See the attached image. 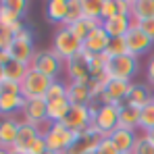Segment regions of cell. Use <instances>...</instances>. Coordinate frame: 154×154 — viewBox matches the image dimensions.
I'll list each match as a JSON object with an SVG mask.
<instances>
[{
  "label": "cell",
  "instance_id": "obj_1",
  "mask_svg": "<svg viewBox=\"0 0 154 154\" xmlns=\"http://www.w3.org/2000/svg\"><path fill=\"white\" fill-rule=\"evenodd\" d=\"M119 108L121 106H112V104H100L94 102L90 104V112H92V125L98 129V133L108 137L115 129L119 127Z\"/></svg>",
  "mask_w": 154,
  "mask_h": 154
},
{
  "label": "cell",
  "instance_id": "obj_2",
  "mask_svg": "<svg viewBox=\"0 0 154 154\" xmlns=\"http://www.w3.org/2000/svg\"><path fill=\"white\" fill-rule=\"evenodd\" d=\"M52 50H54L60 58H63V60H65V63H67V60L75 58L77 54L83 50V42L77 38L69 27H60V29L54 33Z\"/></svg>",
  "mask_w": 154,
  "mask_h": 154
},
{
  "label": "cell",
  "instance_id": "obj_3",
  "mask_svg": "<svg viewBox=\"0 0 154 154\" xmlns=\"http://www.w3.org/2000/svg\"><path fill=\"white\" fill-rule=\"evenodd\" d=\"M77 135L79 133L69 131L63 123H52L48 133L44 135V142H46V148L48 150H52V152H56V154H67L71 150V146L75 144Z\"/></svg>",
  "mask_w": 154,
  "mask_h": 154
},
{
  "label": "cell",
  "instance_id": "obj_4",
  "mask_svg": "<svg viewBox=\"0 0 154 154\" xmlns=\"http://www.w3.org/2000/svg\"><path fill=\"white\" fill-rule=\"evenodd\" d=\"M52 81H54V79H50V77H46V75H42L40 71H35V69H31V67H29L27 75L23 77V81H21V96H23L25 100H38V98H46L48 88H50Z\"/></svg>",
  "mask_w": 154,
  "mask_h": 154
},
{
  "label": "cell",
  "instance_id": "obj_5",
  "mask_svg": "<svg viewBox=\"0 0 154 154\" xmlns=\"http://www.w3.org/2000/svg\"><path fill=\"white\" fill-rule=\"evenodd\" d=\"M29 67L40 71L42 75L50 77V79H58V75L65 69V60L54 50H40V52H35V56H33Z\"/></svg>",
  "mask_w": 154,
  "mask_h": 154
},
{
  "label": "cell",
  "instance_id": "obj_6",
  "mask_svg": "<svg viewBox=\"0 0 154 154\" xmlns=\"http://www.w3.org/2000/svg\"><path fill=\"white\" fill-rule=\"evenodd\" d=\"M8 54H11V58L23 63L27 67L31 65V60H33V56H35V46H33V35H31V31H29L27 27L21 29V31L15 35L13 44L8 46Z\"/></svg>",
  "mask_w": 154,
  "mask_h": 154
},
{
  "label": "cell",
  "instance_id": "obj_7",
  "mask_svg": "<svg viewBox=\"0 0 154 154\" xmlns=\"http://www.w3.org/2000/svg\"><path fill=\"white\" fill-rule=\"evenodd\" d=\"M137 73V58L125 54L119 58H110L106 67V77L108 79H121V81H131Z\"/></svg>",
  "mask_w": 154,
  "mask_h": 154
},
{
  "label": "cell",
  "instance_id": "obj_8",
  "mask_svg": "<svg viewBox=\"0 0 154 154\" xmlns=\"http://www.w3.org/2000/svg\"><path fill=\"white\" fill-rule=\"evenodd\" d=\"M90 58H92L90 52L81 50L75 58H71V60L65 63V71H67V75H69V79H71L73 83H85V85H88V83L92 81V77H90V67H88Z\"/></svg>",
  "mask_w": 154,
  "mask_h": 154
},
{
  "label": "cell",
  "instance_id": "obj_9",
  "mask_svg": "<svg viewBox=\"0 0 154 154\" xmlns=\"http://www.w3.org/2000/svg\"><path fill=\"white\" fill-rule=\"evenodd\" d=\"M131 83H133V81L108 79L104 94L98 98V100H96V102H100V104H112V106H123V104H125V100H127V96H129Z\"/></svg>",
  "mask_w": 154,
  "mask_h": 154
},
{
  "label": "cell",
  "instance_id": "obj_10",
  "mask_svg": "<svg viewBox=\"0 0 154 154\" xmlns=\"http://www.w3.org/2000/svg\"><path fill=\"white\" fill-rule=\"evenodd\" d=\"M63 125L69 129V131H73V133L85 131V129L92 125V112H90V106H73V104H71V108H69V112H67Z\"/></svg>",
  "mask_w": 154,
  "mask_h": 154
},
{
  "label": "cell",
  "instance_id": "obj_11",
  "mask_svg": "<svg viewBox=\"0 0 154 154\" xmlns=\"http://www.w3.org/2000/svg\"><path fill=\"white\" fill-rule=\"evenodd\" d=\"M123 40H125V44H127V52L131 54V56H135V58H140L142 54H146V52L152 48V44H154L152 40L135 25L129 29V33L123 38Z\"/></svg>",
  "mask_w": 154,
  "mask_h": 154
},
{
  "label": "cell",
  "instance_id": "obj_12",
  "mask_svg": "<svg viewBox=\"0 0 154 154\" xmlns=\"http://www.w3.org/2000/svg\"><path fill=\"white\" fill-rule=\"evenodd\" d=\"M23 121L40 127L42 123L48 121V102L46 98H38V100H25V106L21 110Z\"/></svg>",
  "mask_w": 154,
  "mask_h": 154
},
{
  "label": "cell",
  "instance_id": "obj_13",
  "mask_svg": "<svg viewBox=\"0 0 154 154\" xmlns=\"http://www.w3.org/2000/svg\"><path fill=\"white\" fill-rule=\"evenodd\" d=\"M102 27L110 40H119V38H125L129 33V29L133 27V19L127 15H115V17L102 21Z\"/></svg>",
  "mask_w": 154,
  "mask_h": 154
},
{
  "label": "cell",
  "instance_id": "obj_14",
  "mask_svg": "<svg viewBox=\"0 0 154 154\" xmlns=\"http://www.w3.org/2000/svg\"><path fill=\"white\" fill-rule=\"evenodd\" d=\"M108 44H110V38H108V33L104 31L102 23H100V25L83 40V50L90 52L92 56H96V54H104L106 48H108Z\"/></svg>",
  "mask_w": 154,
  "mask_h": 154
},
{
  "label": "cell",
  "instance_id": "obj_15",
  "mask_svg": "<svg viewBox=\"0 0 154 154\" xmlns=\"http://www.w3.org/2000/svg\"><path fill=\"white\" fill-rule=\"evenodd\" d=\"M19 135V121L15 117H2L0 119V148L13 150Z\"/></svg>",
  "mask_w": 154,
  "mask_h": 154
},
{
  "label": "cell",
  "instance_id": "obj_16",
  "mask_svg": "<svg viewBox=\"0 0 154 154\" xmlns=\"http://www.w3.org/2000/svg\"><path fill=\"white\" fill-rule=\"evenodd\" d=\"M108 140L115 144V148L119 150V154H133L135 142H137V135H135V131L117 127L110 135H108Z\"/></svg>",
  "mask_w": 154,
  "mask_h": 154
},
{
  "label": "cell",
  "instance_id": "obj_17",
  "mask_svg": "<svg viewBox=\"0 0 154 154\" xmlns=\"http://www.w3.org/2000/svg\"><path fill=\"white\" fill-rule=\"evenodd\" d=\"M150 102H152L150 88L144 85V83H131V90H129V96H127V100H125V104L142 110L146 104H150Z\"/></svg>",
  "mask_w": 154,
  "mask_h": 154
},
{
  "label": "cell",
  "instance_id": "obj_18",
  "mask_svg": "<svg viewBox=\"0 0 154 154\" xmlns=\"http://www.w3.org/2000/svg\"><path fill=\"white\" fill-rule=\"evenodd\" d=\"M67 98L73 106H90L94 102L92 94H90V88L85 83H69L67 85Z\"/></svg>",
  "mask_w": 154,
  "mask_h": 154
},
{
  "label": "cell",
  "instance_id": "obj_19",
  "mask_svg": "<svg viewBox=\"0 0 154 154\" xmlns=\"http://www.w3.org/2000/svg\"><path fill=\"white\" fill-rule=\"evenodd\" d=\"M40 137V131L35 125H31V123H27V121H19V135H17V144H15V148L17 150H25Z\"/></svg>",
  "mask_w": 154,
  "mask_h": 154
},
{
  "label": "cell",
  "instance_id": "obj_20",
  "mask_svg": "<svg viewBox=\"0 0 154 154\" xmlns=\"http://www.w3.org/2000/svg\"><path fill=\"white\" fill-rule=\"evenodd\" d=\"M25 98L21 94H0V115L2 117H13V112L23 110Z\"/></svg>",
  "mask_w": 154,
  "mask_h": 154
},
{
  "label": "cell",
  "instance_id": "obj_21",
  "mask_svg": "<svg viewBox=\"0 0 154 154\" xmlns=\"http://www.w3.org/2000/svg\"><path fill=\"white\" fill-rule=\"evenodd\" d=\"M119 127L135 131L140 129V108H133L129 104H123L119 108Z\"/></svg>",
  "mask_w": 154,
  "mask_h": 154
},
{
  "label": "cell",
  "instance_id": "obj_22",
  "mask_svg": "<svg viewBox=\"0 0 154 154\" xmlns=\"http://www.w3.org/2000/svg\"><path fill=\"white\" fill-rule=\"evenodd\" d=\"M67 13H69V0H50L48 6H46L48 21L56 23V25H65Z\"/></svg>",
  "mask_w": 154,
  "mask_h": 154
},
{
  "label": "cell",
  "instance_id": "obj_23",
  "mask_svg": "<svg viewBox=\"0 0 154 154\" xmlns=\"http://www.w3.org/2000/svg\"><path fill=\"white\" fill-rule=\"evenodd\" d=\"M131 19L133 21L154 19V0H131Z\"/></svg>",
  "mask_w": 154,
  "mask_h": 154
},
{
  "label": "cell",
  "instance_id": "obj_24",
  "mask_svg": "<svg viewBox=\"0 0 154 154\" xmlns=\"http://www.w3.org/2000/svg\"><path fill=\"white\" fill-rule=\"evenodd\" d=\"M46 102H48V100H46ZM69 108H71L69 98H60V100L48 102V121H50V123H63L65 117H67V112H69Z\"/></svg>",
  "mask_w": 154,
  "mask_h": 154
},
{
  "label": "cell",
  "instance_id": "obj_25",
  "mask_svg": "<svg viewBox=\"0 0 154 154\" xmlns=\"http://www.w3.org/2000/svg\"><path fill=\"white\" fill-rule=\"evenodd\" d=\"M27 71H29V67L23 65V63H19V60H15V58H11L8 63H4V79H8V81L21 83L23 77L27 75Z\"/></svg>",
  "mask_w": 154,
  "mask_h": 154
},
{
  "label": "cell",
  "instance_id": "obj_26",
  "mask_svg": "<svg viewBox=\"0 0 154 154\" xmlns=\"http://www.w3.org/2000/svg\"><path fill=\"white\" fill-rule=\"evenodd\" d=\"M108 60H110V58H108L106 54H96V56H92L90 63H88V67H90V77H92V79H102V77H106Z\"/></svg>",
  "mask_w": 154,
  "mask_h": 154
},
{
  "label": "cell",
  "instance_id": "obj_27",
  "mask_svg": "<svg viewBox=\"0 0 154 154\" xmlns=\"http://www.w3.org/2000/svg\"><path fill=\"white\" fill-rule=\"evenodd\" d=\"M83 6V19L102 23V2L100 0H81Z\"/></svg>",
  "mask_w": 154,
  "mask_h": 154
},
{
  "label": "cell",
  "instance_id": "obj_28",
  "mask_svg": "<svg viewBox=\"0 0 154 154\" xmlns=\"http://www.w3.org/2000/svg\"><path fill=\"white\" fill-rule=\"evenodd\" d=\"M98 25H100L98 21H90V19H79V21H77V23H73V25L69 27V29H71V31L75 33L77 38H79V40L83 42V40H85V38H88V35H90V33H92V31H94V29H96Z\"/></svg>",
  "mask_w": 154,
  "mask_h": 154
},
{
  "label": "cell",
  "instance_id": "obj_29",
  "mask_svg": "<svg viewBox=\"0 0 154 154\" xmlns=\"http://www.w3.org/2000/svg\"><path fill=\"white\" fill-rule=\"evenodd\" d=\"M140 129L144 133H148L150 129H154V102L146 104L140 110Z\"/></svg>",
  "mask_w": 154,
  "mask_h": 154
},
{
  "label": "cell",
  "instance_id": "obj_30",
  "mask_svg": "<svg viewBox=\"0 0 154 154\" xmlns=\"http://www.w3.org/2000/svg\"><path fill=\"white\" fill-rule=\"evenodd\" d=\"M79 19H83L81 0H69V13H67V19H65V25L63 27H71L73 23H77Z\"/></svg>",
  "mask_w": 154,
  "mask_h": 154
},
{
  "label": "cell",
  "instance_id": "obj_31",
  "mask_svg": "<svg viewBox=\"0 0 154 154\" xmlns=\"http://www.w3.org/2000/svg\"><path fill=\"white\" fill-rule=\"evenodd\" d=\"M60 98H67V83H63L60 79H54L48 88V94H46V100H60Z\"/></svg>",
  "mask_w": 154,
  "mask_h": 154
},
{
  "label": "cell",
  "instance_id": "obj_32",
  "mask_svg": "<svg viewBox=\"0 0 154 154\" xmlns=\"http://www.w3.org/2000/svg\"><path fill=\"white\" fill-rule=\"evenodd\" d=\"M104 54H106L108 58H119V56L129 54L125 40H123V38H119V40H110V44H108V48H106V52H104Z\"/></svg>",
  "mask_w": 154,
  "mask_h": 154
},
{
  "label": "cell",
  "instance_id": "obj_33",
  "mask_svg": "<svg viewBox=\"0 0 154 154\" xmlns=\"http://www.w3.org/2000/svg\"><path fill=\"white\" fill-rule=\"evenodd\" d=\"M19 21H23V19H19L4 2H0V27H13Z\"/></svg>",
  "mask_w": 154,
  "mask_h": 154
},
{
  "label": "cell",
  "instance_id": "obj_34",
  "mask_svg": "<svg viewBox=\"0 0 154 154\" xmlns=\"http://www.w3.org/2000/svg\"><path fill=\"white\" fill-rule=\"evenodd\" d=\"M106 83H108V77H102V79H92L90 83H88V88H90V94H92V98L94 100H98L100 96L104 94V90H106Z\"/></svg>",
  "mask_w": 154,
  "mask_h": 154
},
{
  "label": "cell",
  "instance_id": "obj_35",
  "mask_svg": "<svg viewBox=\"0 0 154 154\" xmlns=\"http://www.w3.org/2000/svg\"><path fill=\"white\" fill-rule=\"evenodd\" d=\"M4 4L19 17V19H23V15H25V11L29 8V2H25V0H4Z\"/></svg>",
  "mask_w": 154,
  "mask_h": 154
},
{
  "label": "cell",
  "instance_id": "obj_36",
  "mask_svg": "<svg viewBox=\"0 0 154 154\" xmlns=\"http://www.w3.org/2000/svg\"><path fill=\"white\" fill-rule=\"evenodd\" d=\"M133 154H154V146L146 140V135H137V142H135Z\"/></svg>",
  "mask_w": 154,
  "mask_h": 154
},
{
  "label": "cell",
  "instance_id": "obj_37",
  "mask_svg": "<svg viewBox=\"0 0 154 154\" xmlns=\"http://www.w3.org/2000/svg\"><path fill=\"white\" fill-rule=\"evenodd\" d=\"M119 15V6H117V0H102V21L110 19Z\"/></svg>",
  "mask_w": 154,
  "mask_h": 154
},
{
  "label": "cell",
  "instance_id": "obj_38",
  "mask_svg": "<svg viewBox=\"0 0 154 154\" xmlns=\"http://www.w3.org/2000/svg\"><path fill=\"white\" fill-rule=\"evenodd\" d=\"M0 94H21V83L2 79L0 81Z\"/></svg>",
  "mask_w": 154,
  "mask_h": 154
},
{
  "label": "cell",
  "instance_id": "obj_39",
  "mask_svg": "<svg viewBox=\"0 0 154 154\" xmlns=\"http://www.w3.org/2000/svg\"><path fill=\"white\" fill-rule=\"evenodd\" d=\"M96 154H119V150L115 148V144H112L108 137H102V142H100L98 148H96Z\"/></svg>",
  "mask_w": 154,
  "mask_h": 154
},
{
  "label": "cell",
  "instance_id": "obj_40",
  "mask_svg": "<svg viewBox=\"0 0 154 154\" xmlns=\"http://www.w3.org/2000/svg\"><path fill=\"white\" fill-rule=\"evenodd\" d=\"M133 25L140 27L150 40L154 42V19H146V21H133Z\"/></svg>",
  "mask_w": 154,
  "mask_h": 154
},
{
  "label": "cell",
  "instance_id": "obj_41",
  "mask_svg": "<svg viewBox=\"0 0 154 154\" xmlns=\"http://www.w3.org/2000/svg\"><path fill=\"white\" fill-rule=\"evenodd\" d=\"M46 150H48V148H46L44 135H40V137H38V140H35V142H33V144L27 148V154H44Z\"/></svg>",
  "mask_w": 154,
  "mask_h": 154
},
{
  "label": "cell",
  "instance_id": "obj_42",
  "mask_svg": "<svg viewBox=\"0 0 154 154\" xmlns=\"http://www.w3.org/2000/svg\"><path fill=\"white\" fill-rule=\"evenodd\" d=\"M148 81L154 85V54L150 56V60H148Z\"/></svg>",
  "mask_w": 154,
  "mask_h": 154
},
{
  "label": "cell",
  "instance_id": "obj_43",
  "mask_svg": "<svg viewBox=\"0 0 154 154\" xmlns=\"http://www.w3.org/2000/svg\"><path fill=\"white\" fill-rule=\"evenodd\" d=\"M144 135H146V140L154 146V129H150V131H148V133H144Z\"/></svg>",
  "mask_w": 154,
  "mask_h": 154
},
{
  "label": "cell",
  "instance_id": "obj_44",
  "mask_svg": "<svg viewBox=\"0 0 154 154\" xmlns=\"http://www.w3.org/2000/svg\"><path fill=\"white\" fill-rule=\"evenodd\" d=\"M8 154H27L25 150H17V148H13V150H8Z\"/></svg>",
  "mask_w": 154,
  "mask_h": 154
},
{
  "label": "cell",
  "instance_id": "obj_45",
  "mask_svg": "<svg viewBox=\"0 0 154 154\" xmlns=\"http://www.w3.org/2000/svg\"><path fill=\"white\" fill-rule=\"evenodd\" d=\"M0 50H6V42H4L2 35H0Z\"/></svg>",
  "mask_w": 154,
  "mask_h": 154
},
{
  "label": "cell",
  "instance_id": "obj_46",
  "mask_svg": "<svg viewBox=\"0 0 154 154\" xmlns=\"http://www.w3.org/2000/svg\"><path fill=\"white\" fill-rule=\"evenodd\" d=\"M2 79H4V65L0 63V81H2Z\"/></svg>",
  "mask_w": 154,
  "mask_h": 154
},
{
  "label": "cell",
  "instance_id": "obj_47",
  "mask_svg": "<svg viewBox=\"0 0 154 154\" xmlns=\"http://www.w3.org/2000/svg\"><path fill=\"white\" fill-rule=\"evenodd\" d=\"M0 154H8V150H4V148H0Z\"/></svg>",
  "mask_w": 154,
  "mask_h": 154
},
{
  "label": "cell",
  "instance_id": "obj_48",
  "mask_svg": "<svg viewBox=\"0 0 154 154\" xmlns=\"http://www.w3.org/2000/svg\"><path fill=\"white\" fill-rule=\"evenodd\" d=\"M44 154H56V152H52V150H46V152H44Z\"/></svg>",
  "mask_w": 154,
  "mask_h": 154
},
{
  "label": "cell",
  "instance_id": "obj_49",
  "mask_svg": "<svg viewBox=\"0 0 154 154\" xmlns=\"http://www.w3.org/2000/svg\"><path fill=\"white\" fill-rule=\"evenodd\" d=\"M152 102H154V92H152Z\"/></svg>",
  "mask_w": 154,
  "mask_h": 154
},
{
  "label": "cell",
  "instance_id": "obj_50",
  "mask_svg": "<svg viewBox=\"0 0 154 154\" xmlns=\"http://www.w3.org/2000/svg\"><path fill=\"white\" fill-rule=\"evenodd\" d=\"M92 154H96V152H92Z\"/></svg>",
  "mask_w": 154,
  "mask_h": 154
}]
</instances>
